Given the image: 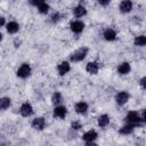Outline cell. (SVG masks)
<instances>
[{
	"label": "cell",
	"instance_id": "obj_1",
	"mask_svg": "<svg viewBox=\"0 0 146 146\" xmlns=\"http://www.w3.org/2000/svg\"><path fill=\"white\" fill-rule=\"evenodd\" d=\"M88 51H89V50H88L87 47H81V48L76 49L75 51H73V52L71 54V56H70V60L73 62V63H79V62L83 60V59L87 57Z\"/></svg>",
	"mask_w": 146,
	"mask_h": 146
},
{
	"label": "cell",
	"instance_id": "obj_2",
	"mask_svg": "<svg viewBox=\"0 0 146 146\" xmlns=\"http://www.w3.org/2000/svg\"><path fill=\"white\" fill-rule=\"evenodd\" d=\"M124 122L125 123H129V124H132V125H139L141 122H143V119L141 116L135 112V111H130L125 114L124 116Z\"/></svg>",
	"mask_w": 146,
	"mask_h": 146
},
{
	"label": "cell",
	"instance_id": "obj_3",
	"mask_svg": "<svg viewBox=\"0 0 146 146\" xmlns=\"http://www.w3.org/2000/svg\"><path fill=\"white\" fill-rule=\"evenodd\" d=\"M31 72H32V68L30 66V64L27 63H23L16 71V75L21 79H26L31 75Z\"/></svg>",
	"mask_w": 146,
	"mask_h": 146
},
{
	"label": "cell",
	"instance_id": "obj_4",
	"mask_svg": "<svg viewBox=\"0 0 146 146\" xmlns=\"http://www.w3.org/2000/svg\"><path fill=\"white\" fill-rule=\"evenodd\" d=\"M97 137H98V133H97V131L94 130V129L88 130V131H86V132L82 135V139H83V141H84L87 145H92V144H95V140L97 139Z\"/></svg>",
	"mask_w": 146,
	"mask_h": 146
},
{
	"label": "cell",
	"instance_id": "obj_5",
	"mask_svg": "<svg viewBox=\"0 0 146 146\" xmlns=\"http://www.w3.org/2000/svg\"><path fill=\"white\" fill-rule=\"evenodd\" d=\"M19 114H21L23 117H29V116H31V115L33 114V106H32L30 103H27V102L23 103V104L21 105V107H19Z\"/></svg>",
	"mask_w": 146,
	"mask_h": 146
},
{
	"label": "cell",
	"instance_id": "obj_6",
	"mask_svg": "<svg viewBox=\"0 0 146 146\" xmlns=\"http://www.w3.org/2000/svg\"><path fill=\"white\" fill-rule=\"evenodd\" d=\"M129 99H130V95H129V92H127V91H120V92H117V94L115 95V102H116V104L120 105V106L127 104V103L129 102Z\"/></svg>",
	"mask_w": 146,
	"mask_h": 146
},
{
	"label": "cell",
	"instance_id": "obj_7",
	"mask_svg": "<svg viewBox=\"0 0 146 146\" xmlns=\"http://www.w3.org/2000/svg\"><path fill=\"white\" fill-rule=\"evenodd\" d=\"M70 30H71L73 33L79 34V33H81V32L84 30V23H83L82 21H79V19L72 21V22L70 23Z\"/></svg>",
	"mask_w": 146,
	"mask_h": 146
},
{
	"label": "cell",
	"instance_id": "obj_8",
	"mask_svg": "<svg viewBox=\"0 0 146 146\" xmlns=\"http://www.w3.org/2000/svg\"><path fill=\"white\" fill-rule=\"evenodd\" d=\"M52 114L57 119H60V120L62 119H65L66 115H67V108L64 105H56L55 108H54Z\"/></svg>",
	"mask_w": 146,
	"mask_h": 146
},
{
	"label": "cell",
	"instance_id": "obj_9",
	"mask_svg": "<svg viewBox=\"0 0 146 146\" xmlns=\"http://www.w3.org/2000/svg\"><path fill=\"white\" fill-rule=\"evenodd\" d=\"M31 125H32V128L35 129V130H43L44 127H46V120H44V117H42V116H36V117H34V119L32 120Z\"/></svg>",
	"mask_w": 146,
	"mask_h": 146
},
{
	"label": "cell",
	"instance_id": "obj_10",
	"mask_svg": "<svg viewBox=\"0 0 146 146\" xmlns=\"http://www.w3.org/2000/svg\"><path fill=\"white\" fill-rule=\"evenodd\" d=\"M132 7H133V3L131 0H122L119 5V9L122 14H128L132 10Z\"/></svg>",
	"mask_w": 146,
	"mask_h": 146
},
{
	"label": "cell",
	"instance_id": "obj_11",
	"mask_svg": "<svg viewBox=\"0 0 146 146\" xmlns=\"http://www.w3.org/2000/svg\"><path fill=\"white\" fill-rule=\"evenodd\" d=\"M70 70H71V65H70V63L66 62V60H63V62H60V63L57 65V72H58L59 75H65V74H67V73L70 72Z\"/></svg>",
	"mask_w": 146,
	"mask_h": 146
},
{
	"label": "cell",
	"instance_id": "obj_12",
	"mask_svg": "<svg viewBox=\"0 0 146 146\" xmlns=\"http://www.w3.org/2000/svg\"><path fill=\"white\" fill-rule=\"evenodd\" d=\"M5 27H6V31H7L9 34H15V33H17V32L19 31V24H18L17 22H15V21L8 22Z\"/></svg>",
	"mask_w": 146,
	"mask_h": 146
},
{
	"label": "cell",
	"instance_id": "obj_13",
	"mask_svg": "<svg viewBox=\"0 0 146 146\" xmlns=\"http://www.w3.org/2000/svg\"><path fill=\"white\" fill-rule=\"evenodd\" d=\"M88 108H89L88 104H87L86 102H83V100L78 102V103H75V105H74V110H75V112H76L78 114H86L87 111H88Z\"/></svg>",
	"mask_w": 146,
	"mask_h": 146
},
{
	"label": "cell",
	"instance_id": "obj_14",
	"mask_svg": "<svg viewBox=\"0 0 146 146\" xmlns=\"http://www.w3.org/2000/svg\"><path fill=\"white\" fill-rule=\"evenodd\" d=\"M116 31L114 30V29H111V27H108V29H106L105 31H104V33H103V38L106 40V41H114L115 39H116Z\"/></svg>",
	"mask_w": 146,
	"mask_h": 146
},
{
	"label": "cell",
	"instance_id": "obj_15",
	"mask_svg": "<svg viewBox=\"0 0 146 146\" xmlns=\"http://www.w3.org/2000/svg\"><path fill=\"white\" fill-rule=\"evenodd\" d=\"M130 71H131V66L129 62H123L117 66V73L121 75H127L130 73Z\"/></svg>",
	"mask_w": 146,
	"mask_h": 146
},
{
	"label": "cell",
	"instance_id": "obj_16",
	"mask_svg": "<svg viewBox=\"0 0 146 146\" xmlns=\"http://www.w3.org/2000/svg\"><path fill=\"white\" fill-rule=\"evenodd\" d=\"M86 71L89 74H97L99 71V63L97 62H89L86 65Z\"/></svg>",
	"mask_w": 146,
	"mask_h": 146
},
{
	"label": "cell",
	"instance_id": "obj_17",
	"mask_svg": "<svg viewBox=\"0 0 146 146\" xmlns=\"http://www.w3.org/2000/svg\"><path fill=\"white\" fill-rule=\"evenodd\" d=\"M73 15H74L76 18H81V17L86 16V15H87V9H86V7L82 6V5H78L76 7L73 8Z\"/></svg>",
	"mask_w": 146,
	"mask_h": 146
},
{
	"label": "cell",
	"instance_id": "obj_18",
	"mask_svg": "<svg viewBox=\"0 0 146 146\" xmlns=\"http://www.w3.org/2000/svg\"><path fill=\"white\" fill-rule=\"evenodd\" d=\"M110 121H111V119H110V116L107 114H102L97 119V124L100 128H106L110 124Z\"/></svg>",
	"mask_w": 146,
	"mask_h": 146
},
{
	"label": "cell",
	"instance_id": "obj_19",
	"mask_svg": "<svg viewBox=\"0 0 146 146\" xmlns=\"http://www.w3.org/2000/svg\"><path fill=\"white\" fill-rule=\"evenodd\" d=\"M135 128H136V125H132V124H129V123H125L122 128H120V130H119V132L121 133V135H124V136H128V135H130V133H132L133 132V130H135Z\"/></svg>",
	"mask_w": 146,
	"mask_h": 146
},
{
	"label": "cell",
	"instance_id": "obj_20",
	"mask_svg": "<svg viewBox=\"0 0 146 146\" xmlns=\"http://www.w3.org/2000/svg\"><path fill=\"white\" fill-rule=\"evenodd\" d=\"M63 102V96L59 91H55L51 96V103L56 106V105H60V103Z\"/></svg>",
	"mask_w": 146,
	"mask_h": 146
},
{
	"label": "cell",
	"instance_id": "obj_21",
	"mask_svg": "<svg viewBox=\"0 0 146 146\" xmlns=\"http://www.w3.org/2000/svg\"><path fill=\"white\" fill-rule=\"evenodd\" d=\"M133 44L137 47H144L146 46V35H137L133 39Z\"/></svg>",
	"mask_w": 146,
	"mask_h": 146
},
{
	"label": "cell",
	"instance_id": "obj_22",
	"mask_svg": "<svg viewBox=\"0 0 146 146\" xmlns=\"http://www.w3.org/2000/svg\"><path fill=\"white\" fill-rule=\"evenodd\" d=\"M10 105H11V99L9 97H2L0 99V107L2 111H6L7 108H9Z\"/></svg>",
	"mask_w": 146,
	"mask_h": 146
},
{
	"label": "cell",
	"instance_id": "obj_23",
	"mask_svg": "<svg viewBox=\"0 0 146 146\" xmlns=\"http://www.w3.org/2000/svg\"><path fill=\"white\" fill-rule=\"evenodd\" d=\"M36 8H38V11H39L40 14H48V11H49V9H50V6H49L47 2H43V3L39 5Z\"/></svg>",
	"mask_w": 146,
	"mask_h": 146
},
{
	"label": "cell",
	"instance_id": "obj_24",
	"mask_svg": "<svg viewBox=\"0 0 146 146\" xmlns=\"http://www.w3.org/2000/svg\"><path fill=\"white\" fill-rule=\"evenodd\" d=\"M60 19H62V15H60L58 11L54 13V14L50 16V22H51V23H57V22H59Z\"/></svg>",
	"mask_w": 146,
	"mask_h": 146
},
{
	"label": "cell",
	"instance_id": "obj_25",
	"mask_svg": "<svg viewBox=\"0 0 146 146\" xmlns=\"http://www.w3.org/2000/svg\"><path fill=\"white\" fill-rule=\"evenodd\" d=\"M71 127H72V129H74V130H79V129L82 128V124H81L80 121H73V122L71 123Z\"/></svg>",
	"mask_w": 146,
	"mask_h": 146
},
{
	"label": "cell",
	"instance_id": "obj_26",
	"mask_svg": "<svg viewBox=\"0 0 146 146\" xmlns=\"http://www.w3.org/2000/svg\"><path fill=\"white\" fill-rule=\"evenodd\" d=\"M43 2H46V0H30V3L32 6H35V7H38L39 5H41Z\"/></svg>",
	"mask_w": 146,
	"mask_h": 146
},
{
	"label": "cell",
	"instance_id": "obj_27",
	"mask_svg": "<svg viewBox=\"0 0 146 146\" xmlns=\"http://www.w3.org/2000/svg\"><path fill=\"white\" fill-rule=\"evenodd\" d=\"M139 86L146 90V76H143L140 80H139Z\"/></svg>",
	"mask_w": 146,
	"mask_h": 146
},
{
	"label": "cell",
	"instance_id": "obj_28",
	"mask_svg": "<svg viewBox=\"0 0 146 146\" xmlns=\"http://www.w3.org/2000/svg\"><path fill=\"white\" fill-rule=\"evenodd\" d=\"M97 2H98L100 6H107V5L111 2V0H97Z\"/></svg>",
	"mask_w": 146,
	"mask_h": 146
},
{
	"label": "cell",
	"instance_id": "obj_29",
	"mask_svg": "<svg viewBox=\"0 0 146 146\" xmlns=\"http://www.w3.org/2000/svg\"><path fill=\"white\" fill-rule=\"evenodd\" d=\"M141 119H143V122L146 123V110L143 112V115H141Z\"/></svg>",
	"mask_w": 146,
	"mask_h": 146
},
{
	"label": "cell",
	"instance_id": "obj_30",
	"mask_svg": "<svg viewBox=\"0 0 146 146\" xmlns=\"http://www.w3.org/2000/svg\"><path fill=\"white\" fill-rule=\"evenodd\" d=\"M6 24H7V23H6V21H5V17H1V26H2V27H5V26H6Z\"/></svg>",
	"mask_w": 146,
	"mask_h": 146
}]
</instances>
